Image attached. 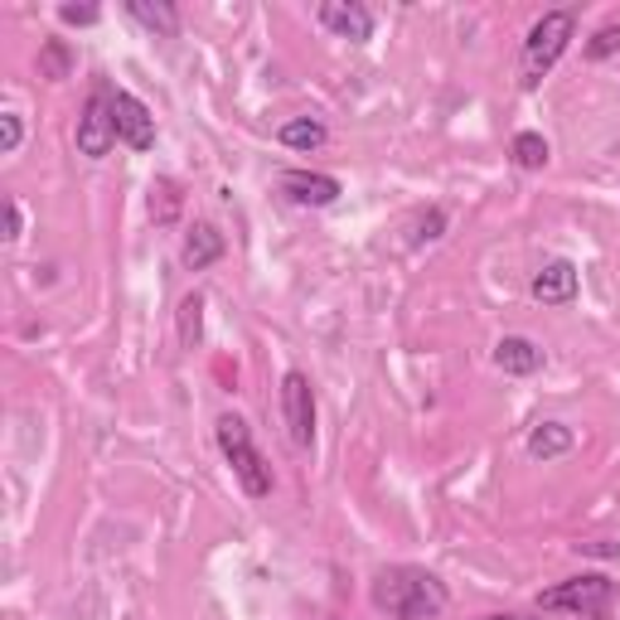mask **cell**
<instances>
[{"label": "cell", "mask_w": 620, "mask_h": 620, "mask_svg": "<svg viewBox=\"0 0 620 620\" xmlns=\"http://www.w3.org/2000/svg\"><path fill=\"white\" fill-rule=\"evenodd\" d=\"M368 596H374L378 611L393 620H437L446 611V601H451L441 576L427 568H412V562L384 568L374 576V586H368Z\"/></svg>", "instance_id": "1"}, {"label": "cell", "mask_w": 620, "mask_h": 620, "mask_svg": "<svg viewBox=\"0 0 620 620\" xmlns=\"http://www.w3.org/2000/svg\"><path fill=\"white\" fill-rule=\"evenodd\" d=\"M214 437H219V451L223 461L233 465L238 485H243L247 499H267L271 495V465L263 461V451L253 446V431H247L243 417H233V412H223L219 422H214Z\"/></svg>", "instance_id": "2"}, {"label": "cell", "mask_w": 620, "mask_h": 620, "mask_svg": "<svg viewBox=\"0 0 620 620\" xmlns=\"http://www.w3.org/2000/svg\"><path fill=\"white\" fill-rule=\"evenodd\" d=\"M572 35H576V15H572V10H548V15H543L538 25L528 29L524 63H519V73H524V88H538V83L548 78L552 63L568 53Z\"/></svg>", "instance_id": "3"}, {"label": "cell", "mask_w": 620, "mask_h": 620, "mask_svg": "<svg viewBox=\"0 0 620 620\" xmlns=\"http://www.w3.org/2000/svg\"><path fill=\"white\" fill-rule=\"evenodd\" d=\"M611 601H616V582L606 572H582L538 592V611H568L576 620H606Z\"/></svg>", "instance_id": "4"}, {"label": "cell", "mask_w": 620, "mask_h": 620, "mask_svg": "<svg viewBox=\"0 0 620 620\" xmlns=\"http://www.w3.org/2000/svg\"><path fill=\"white\" fill-rule=\"evenodd\" d=\"M117 146V126H112V88L97 83L83 102V117H78V156L88 160H102L107 150Z\"/></svg>", "instance_id": "5"}, {"label": "cell", "mask_w": 620, "mask_h": 620, "mask_svg": "<svg viewBox=\"0 0 620 620\" xmlns=\"http://www.w3.org/2000/svg\"><path fill=\"white\" fill-rule=\"evenodd\" d=\"M281 417H287V431L301 451L315 446V393H311V378L301 374V368H291V374L281 378Z\"/></svg>", "instance_id": "6"}, {"label": "cell", "mask_w": 620, "mask_h": 620, "mask_svg": "<svg viewBox=\"0 0 620 620\" xmlns=\"http://www.w3.org/2000/svg\"><path fill=\"white\" fill-rule=\"evenodd\" d=\"M112 126H117V141H122V146H132V150L156 146V117L126 88H112Z\"/></svg>", "instance_id": "7"}, {"label": "cell", "mask_w": 620, "mask_h": 620, "mask_svg": "<svg viewBox=\"0 0 620 620\" xmlns=\"http://www.w3.org/2000/svg\"><path fill=\"white\" fill-rule=\"evenodd\" d=\"M528 291L538 306H572L576 291H582V271H576V263H568V257H552V263H543L533 271Z\"/></svg>", "instance_id": "8"}, {"label": "cell", "mask_w": 620, "mask_h": 620, "mask_svg": "<svg viewBox=\"0 0 620 620\" xmlns=\"http://www.w3.org/2000/svg\"><path fill=\"white\" fill-rule=\"evenodd\" d=\"M315 15H320V25L340 39H354V45L374 39V10L358 5V0H325Z\"/></svg>", "instance_id": "9"}, {"label": "cell", "mask_w": 620, "mask_h": 620, "mask_svg": "<svg viewBox=\"0 0 620 620\" xmlns=\"http://www.w3.org/2000/svg\"><path fill=\"white\" fill-rule=\"evenodd\" d=\"M344 184L335 175H320V170H287L281 175V194H287L291 204H306V209H325V204L340 199Z\"/></svg>", "instance_id": "10"}, {"label": "cell", "mask_w": 620, "mask_h": 620, "mask_svg": "<svg viewBox=\"0 0 620 620\" xmlns=\"http://www.w3.org/2000/svg\"><path fill=\"white\" fill-rule=\"evenodd\" d=\"M223 253H228V243H223V233L214 223H194L190 233H184V243H180V263L190 267V271L214 267Z\"/></svg>", "instance_id": "11"}, {"label": "cell", "mask_w": 620, "mask_h": 620, "mask_svg": "<svg viewBox=\"0 0 620 620\" xmlns=\"http://www.w3.org/2000/svg\"><path fill=\"white\" fill-rule=\"evenodd\" d=\"M495 364L514 378H528L543 368V350L533 340H524V335H504V340L495 344Z\"/></svg>", "instance_id": "12"}, {"label": "cell", "mask_w": 620, "mask_h": 620, "mask_svg": "<svg viewBox=\"0 0 620 620\" xmlns=\"http://www.w3.org/2000/svg\"><path fill=\"white\" fill-rule=\"evenodd\" d=\"M572 427H562V422H538V427L528 431V455L533 461H558V455L572 451Z\"/></svg>", "instance_id": "13"}, {"label": "cell", "mask_w": 620, "mask_h": 620, "mask_svg": "<svg viewBox=\"0 0 620 620\" xmlns=\"http://www.w3.org/2000/svg\"><path fill=\"white\" fill-rule=\"evenodd\" d=\"M126 10H132V20H141L150 35H160V39L180 35V10L166 5V0H156V5H150V0H126Z\"/></svg>", "instance_id": "14"}, {"label": "cell", "mask_w": 620, "mask_h": 620, "mask_svg": "<svg viewBox=\"0 0 620 620\" xmlns=\"http://www.w3.org/2000/svg\"><path fill=\"white\" fill-rule=\"evenodd\" d=\"M277 141L287 150H320L325 141H330V132H325V122H315V117H291V122H281L277 126Z\"/></svg>", "instance_id": "15"}, {"label": "cell", "mask_w": 620, "mask_h": 620, "mask_svg": "<svg viewBox=\"0 0 620 620\" xmlns=\"http://www.w3.org/2000/svg\"><path fill=\"white\" fill-rule=\"evenodd\" d=\"M204 344V296L190 291L180 301V350H199Z\"/></svg>", "instance_id": "16"}, {"label": "cell", "mask_w": 620, "mask_h": 620, "mask_svg": "<svg viewBox=\"0 0 620 620\" xmlns=\"http://www.w3.org/2000/svg\"><path fill=\"white\" fill-rule=\"evenodd\" d=\"M509 156H514L519 170H543L552 160V150H548V141H543L538 132H519L514 141H509Z\"/></svg>", "instance_id": "17"}, {"label": "cell", "mask_w": 620, "mask_h": 620, "mask_svg": "<svg viewBox=\"0 0 620 620\" xmlns=\"http://www.w3.org/2000/svg\"><path fill=\"white\" fill-rule=\"evenodd\" d=\"M180 204H184V194H180L175 180H156V184H150V219H156L160 228H170L180 219Z\"/></svg>", "instance_id": "18"}, {"label": "cell", "mask_w": 620, "mask_h": 620, "mask_svg": "<svg viewBox=\"0 0 620 620\" xmlns=\"http://www.w3.org/2000/svg\"><path fill=\"white\" fill-rule=\"evenodd\" d=\"M39 73H45V78H69L73 73V53L63 39H49V45L39 49Z\"/></svg>", "instance_id": "19"}, {"label": "cell", "mask_w": 620, "mask_h": 620, "mask_svg": "<svg viewBox=\"0 0 620 620\" xmlns=\"http://www.w3.org/2000/svg\"><path fill=\"white\" fill-rule=\"evenodd\" d=\"M611 53H620V25H601L592 39H586V59L601 63V59H611Z\"/></svg>", "instance_id": "20"}, {"label": "cell", "mask_w": 620, "mask_h": 620, "mask_svg": "<svg viewBox=\"0 0 620 620\" xmlns=\"http://www.w3.org/2000/svg\"><path fill=\"white\" fill-rule=\"evenodd\" d=\"M20 141H25V122H20V112H5V117H0V150L15 156Z\"/></svg>", "instance_id": "21"}, {"label": "cell", "mask_w": 620, "mask_h": 620, "mask_svg": "<svg viewBox=\"0 0 620 620\" xmlns=\"http://www.w3.org/2000/svg\"><path fill=\"white\" fill-rule=\"evenodd\" d=\"M446 233V214L441 209H427L417 219V233H412V243H431V238H441Z\"/></svg>", "instance_id": "22"}, {"label": "cell", "mask_w": 620, "mask_h": 620, "mask_svg": "<svg viewBox=\"0 0 620 620\" xmlns=\"http://www.w3.org/2000/svg\"><path fill=\"white\" fill-rule=\"evenodd\" d=\"M59 20H63V25H97L102 10H97V5H59Z\"/></svg>", "instance_id": "23"}, {"label": "cell", "mask_w": 620, "mask_h": 620, "mask_svg": "<svg viewBox=\"0 0 620 620\" xmlns=\"http://www.w3.org/2000/svg\"><path fill=\"white\" fill-rule=\"evenodd\" d=\"M20 228H25V223H20V204H15V199H5V243H15Z\"/></svg>", "instance_id": "24"}, {"label": "cell", "mask_w": 620, "mask_h": 620, "mask_svg": "<svg viewBox=\"0 0 620 620\" xmlns=\"http://www.w3.org/2000/svg\"><path fill=\"white\" fill-rule=\"evenodd\" d=\"M582 552H592V558H620L616 543H582Z\"/></svg>", "instance_id": "25"}, {"label": "cell", "mask_w": 620, "mask_h": 620, "mask_svg": "<svg viewBox=\"0 0 620 620\" xmlns=\"http://www.w3.org/2000/svg\"><path fill=\"white\" fill-rule=\"evenodd\" d=\"M485 620H528V616H514V611H504V616H485Z\"/></svg>", "instance_id": "26"}]
</instances>
